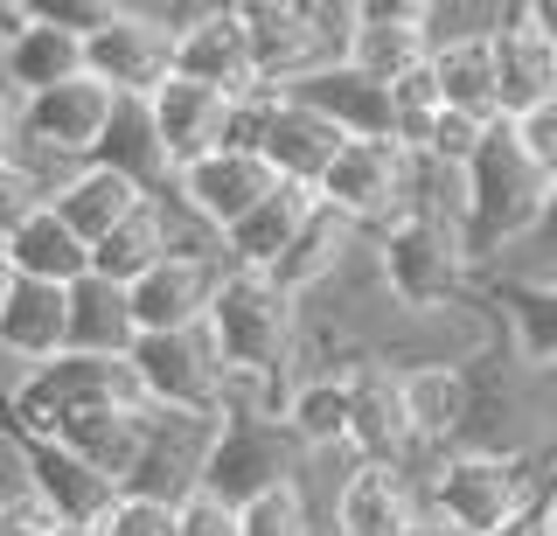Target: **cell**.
Here are the masks:
<instances>
[{
    "instance_id": "cell-40",
    "label": "cell",
    "mask_w": 557,
    "mask_h": 536,
    "mask_svg": "<svg viewBox=\"0 0 557 536\" xmlns=\"http://www.w3.org/2000/svg\"><path fill=\"white\" fill-rule=\"evenodd\" d=\"M509 133H516V147L530 153L544 175H557V98H544L536 112H522V119H509Z\"/></svg>"
},
{
    "instance_id": "cell-4",
    "label": "cell",
    "mask_w": 557,
    "mask_h": 536,
    "mask_svg": "<svg viewBox=\"0 0 557 536\" xmlns=\"http://www.w3.org/2000/svg\"><path fill=\"white\" fill-rule=\"evenodd\" d=\"M376 279L391 292V307H405L411 321H432V314H453L460 307L467 279H474V258L467 245L432 216H397L391 230H376Z\"/></svg>"
},
{
    "instance_id": "cell-44",
    "label": "cell",
    "mask_w": 557,
    "mask_h": 536,
    "mask_svg": "<svg viewBox=\"0 0 557 536\" xmlns=\"http://www.w3.org/2000/svg\"><path fill=\"white\" fill-rule=\"evenodd\" d=\"M522 251H544L550 265H557V175H550V188H544V216H536V237Z\"/></svg>"
},
{
    "instance_id": "cell-16",
    "label": "cell",
    "mask_w": 557,
    "mask_h": 536,
    "mask_svg": "<svg viewBox=\"0 0 557 536\" xmlns=\"http://www.w3.org/2000/svg\"><path fill=\"white\" fill-rule=\"evenodd\" d=\"M391 370V362H383ZM397 397H405L411 439L425 460L460 453L467 439V411H474V384H467V362H405L397 370Z\"/></svg>"
},
{
    "instance_id": "cell-34",
    "label": "cell",
    "mask_w": 557,
    "mask_h": 536,
    "mask_svg": "<svg viewBox=\"0 0 557 536\" xmlns=\"http://www.w3.org/2000/svg\"><path fill=\"white\" fill-rule=\"evenodd\" d=\"M237 523H244V536H313L321 515L307 501V481H272L251 501H237Z\"/></svg>"
},
{
    "instance_id": "cell-28",
    "label": "cell",
    "mask_w": 557,
    "mask_h": 536,
    "mask_svg": "<svg viewBox=\"0 0 557 536\" xmlns=\"http://www.w3.org/2000/svg\"><path fill=\"white\" fill-rule=\"evenodd\" d=\"M362 258V230L356 223H342V216H313L307 230H300V245H293L286 258H278V265L265 272V279L278 286V292H293V300H321L327 286L342 279L348 265H356Z\"/></svg>"
},
{
    "instance_id": "cell-36",
    "label": "cell",
    "mask_w": 557,
    "mask_h": 536,
    "mask_svg": "<svg viewBox=\"0 0 557 536\" xmlns=\"http://www.w3.org/2000/svg\"><path fill=\"white\" fill-rule=\"evenodd\" d=\"M495 126H502V119H495ZM495 126H487V119H467V112H440V119L425 126V147H418V161L453 167V175H460V167L481 153V140H487Z\"/></svg>"
},
{
    "instance_id": "cell-3",
    "label": "cell",
    "mask_w": 557,
    "mask_h": 536,
    "mask_svg": "<svg viewBox=\"0 0 557 536\" xmlns=\"http://www.w3.org/2000/svg\"><path fill=\"white\" fill-rule=\"evenodd\" d=\"M209 335H216L231 376H278L286 384L307 335V307L293 292H278L265 272H223L216 307H209Z\"/></svg>"
},
{
    "instance_id": "cell-20",
    "label": "cell",
    "mask_w": 557,
    "mask_h": 536,
    "mask_svg": "<svg viewBox=\"0 0 557 536\" xmlns=\"http://www.w3.org/2000/svg\"><path fill=\"white\" fill-rule=\"evenodd\" d=\"M286 98L327 119L342 140H391V84L362 77L356 63H321L300 84H286Z\"/></svg>"
},
{
    "instance_id": "cell-35",
    "label": "cell",
    "mask_w": 557,
    "mask_h": 536,
    "mask_svg": "<svg viewBox=\"0 0 557 536\" xmlns=\"http://www.w3.org/2000/svg\"><path fill=\"white\" fill-rule=\"evenodd\" d=\"M440 112H446V105H440V84H432V71H411V77L391 84V140L405 147V153L425 147V126H432Z\"/></svg>"
},
{
    "instance_id": "cell-41",
    "label": "cell",
    "mask_w": 557,
    "mask_h": 536,
    "mask_svg": "<svg viewBox=\"0 0 557 536\" xmlns=\"http://www.w3.org/2000/svg\"><path fill=\"white\" fill-rule=\"evenodd\" d=\"M98 536H174V509H161V501H139L126 495L112 515L98 523Z\"/></svg>"
},
{
    "instance_id": "cell-14",
    "label": "cell",
    "mask_w": 557,
    "mask_h": 536,
    "mask_svg": "<svg viewBox=\"0 0 557 536\" xmlns=\"http://www.w3.org/2000/svg\"><path fill=\"white\" fill-rule=\"evenodd\" d=\"M307 453L286 439V425L278 419H223L216 432V460H209V495H223L237 509V501H251L258 488H272V481H300Z\"/></svg>"
},
{
    "instance_id": "cell-46",
    "label": "cell",
    "mask_w": 557,
    "mask_h": 536,
    "mask_svg": "<svg viewBox=\"0 0 557 536\" xmlns=\"http://www.w3.org/2000/svg\"><path fill=\"white\" fill-rule=\"evenodd\" d=\"M544 495H550V488H544ZM495 536H544V501H536V509H522L516 523H509V529H495Z\"/></svg>"
},
{
    "instance_id": "cell-6",
    "label": "cell",
    "mask_w": 557,
    "mask_h": 536,
    "mask_svg": "<svg viewBox=\"0 0 557 536\" xmlns=\"http://www.w3.org/2000/svg\"><path fill=\"white\" fill-rule=\"evenodd\" d=\"M411 182H418V153H405L397 140H348L313 196H321L327 216H342L362 237H376L397 216H411Z\"/></svg>"
},
{
    "instance_id": "cell-45",
    "label": "cell",
    "mask_w": 557,
    "mask_h": 536,
    "mask_svg": "<svg viewBox=\"0 0 557 536\" xmlns=\"http://www.w3.org/2000/svg\"><path fill=\"white\" fill-rule=\"evenodd\" d=\"M522 14H530V28L557 49V0H522Z\"/></svg>"
},
{
    "instance_id": "cell-2",
    "label": "cell",
    "mask_w": 557,
    "mask_h": 536,
    "mask_svg": "<svg viewBox=\"0 0 557 536\" xmlns=\"http://www.w3.org/2000/svg\"><path fill=\"white\" fill-rule=\"evenodd\" d=\"M460 175H467V258H474V265H502L509 251H522L536 237L550 175L516 147L509 126L487 133L481 153L460 167Z\"/></svg>"
},
{
    "instance_id": "cell-30",
    "label": "cell",
    "mask_w": 557,
    "mask_h": 536,
    "mask_svg": "<svg viewBox=\"0 0 557 536\" xmlns=\"http://www.w3.org/2000/svg\"><path fill=\"white\" fill-rule=\"evenodd\" d=\"M139 202H153V196H139V188L126 175H112V167H98V161H84L77 175H70L57 196H49V210H57L70 230L84 237V245H104V237L126 223Z\"/></svg>"
},
{
    "instance_id": "cell-26",
    "label": "cell",
    "mask_w": 557,
    "mask_h": 536,
    "mask_svg": "<svg viewBox=\"0 0 557 536\" xmlns=\"http://www.w3.org/2000/svg\"><path fill=\"white\" fill-rule=\"evenodd\" d=\"M237 22H244V36H251L258 84L286 91V84H300L307 71H321V57H313V36H307L300 0H237Z\"/></svg>"
},
{
    "instance_id": "cell-37",
    "label": "cell",
    "mask_w": 557,
    "mask_h": 536,
    "mask_svg": "<svg viewBox=\"0 0 557 536\" xmlns=\"http://www.w3.org/2000/svg\"><path fill=\"white\" fill-rule=\"evenodd\" d=\"M307 36L321 63H348V42H356V0H300Z\"/></svg>"
},
{
    "instance_id": "cell-10",
    "label": "cell",
    "mask_w": 557,
    "mask_h": 536,
    "mask_svg": "<svg viewBox=\"0 0 557 536\" xmlns=\"http://www.w3.org/2000/svg\"><path fill=\"white\" fill-rule=\"evenodd\" d=\"M112 112H119V98L84 71L42 98H22V147L14 153H42V161L84 167L104 147V133H112Z\"/></svg>"
},
{
    "instance_id": "cell-18",
    "label": "cell",
    "mask_w": 557,
    "mask_h": 536,
    "mask_svg": "<svg viewBox=\"0 0 557 536\" xmlns=\"http://www.w3.org/2000/svg\"><path fill=\"white\" fill-rule=\"evenodd\" d=\"M432 36H425V0H356V42L348 63L376 84H397L411 71H425Z\"/></svg>"
},
{
    "instance_id": "cell-49",
    "label": "cell",
    "mask_w": 557,
    "mask_h": 536,
    "mask_svg": "<svg viewBox=\"0 0 557 536\" xmlns=\"http://www.w3.org/2000/svg\"><path fill=\"white\" fill-rule=\"evenodd\" d=\"M8 286H14V265H8V251H0V300H8Z\"/></svg>"
},
{
    "instance_id": "cell-39",
    "label": "cell",
    "mask_w": 557,
    "mask_h": 536,
    "mask_svg": "<svg viewBox=\"0 0 557 536\" xmlns=\"http://www.w3.org/2000/svg\"><path fill=\"white\" fill-rule=\"evenodd\" d=\"M174 536H244V523H237V509L223 495H188L182 509H174Z\"/></svg>"
},
{
    "instance_id": "cell-5",
    "label": "cell",
    "mask_w": 557,
    "mask_h": 536,
    "mask_svg": "<svg viewBox=\"0 0 557 536\" xmlns=\"http://www.w3.org/2000/svg\"><path fill=\"white\" fill-rule=\"evenodd\" d=\"M84 71H91L112 98H133L147 105L153 91L174 77V28L161 22L153 0H104L98 28L84 36Z\"/></svg>"
},
{
    "instance_id": "cell-31",
    "label": "cell",
    "mask_w": 557,
    "mask_h": 536,
    "mask_svg": "<svg viewBox=\"0 0 557 536\" xmlns=\"http://www.w3.org/2000/svg\"><path fill=\"white\" fill-rule=\"evenodd\" d=\"M63 300H70V356H133L139 327H133L126 286L84 272L77 286H63Z\"/></svg>"
},
{
    "instance_id": "cell-24",
    "label": "cell",
    "mask_w": 557,
    "mask_h": 536,
    "mask_svg": "<svg viewBox=\"0 0 557 536\" xmlns=\"http://www.w3.org/2000/svg\"><path fill=\"white\" fill-rule=\"evenodd\" d=\"M70 356V300L63 286H28L14 279L0 300V362L8 370H42V362Z\"/></svg>"
},
{
    "instance_id": "cell-38",
    "label": "cell",
    "mask_w": 557,
    "mask_h": 536,
    "mask_svg": "<svg viewBox=\"0 0 557 536\" xmlns=\"http://www.w3.org/2000/svg\"><path fill=\"white\" fill-rule=\"evenodd\" d=\"M35 210H49V196H42V182L28 175L22 161H0V237H14Z\"/></svg>"
},
{
    "instance_id": "cell-23",
    "label": "cell",
    "mask_w": 557,
    "mask_h": 536,
    "mask_svg": "<svg viewBox=\"0 0 557 536\" xmlns=\"http://www.w3.org/2000/svg\"><path fill=\"white\" fill-rule=\"evenodd\" d=\"M0 77H8V91H14V98H42V91H57V84L84 77V36L28 0V28H22L14 42H0Z\"/></svg>"
},
{
    "instance_id": "cell-1",
    "label": "cell",
    "mask_w": 557,
    "mask_h": 536,
    "mask_svg": "<svg viewBox=\"0 0 557 536\" xmlns=\"http://www.w3.org/2000/svg\"><path fill=\"white\" fill-rule=\"evenodd\" d=\"M550 488V453H460L432 460V474L418 481L425 495V515L446 523L453 536H495L509 529L522 509H536Z\"/></svg>"
},
{
    "instance_id": "cell-47",
    "label": "cell",
    "mask_w": 557,
    "mask_h": 536,
    "mask_svg": "<svg viewBox=\"0 0 557 536\" xmlns=\"http://www.w3.org/2000/svg\"><path fill=\"white\" fill-rule=\"evenodd\" d=\"M544 536H557V453H550V495H544Z\"/></svg>"
},
{
    "instance_id": "cell-29",
    "label": "cell",
    "mask_w": 557,
    "mask_h": 536,
    "mask_svg": "<svg viewBox=\"0 0 557 536\" xmlns=\"http://www.w3.org/2000/svg\"><path fill=\"white\" fill-rule=\"evenodd\" d=\"M0 251H8L14 279H28V286H77L91 272V245L57 210H35L14 237H0Z\"/></svg>"
},
{
    "instance_id": "cell-27",
    "label": "cell",
    "mask_w": 557,
    "mask_h": 536,
    "mask_svg": "<svg viewBox=\"0 0 557 536\" xmlns=\"http://www.w3.org/2000/svg\"><path fill=\"white\" fill-rule=\"evenodd\" d=\"M139 439H147V404H98V411H77L57 446L63 453H77L91 474H104L119 495H126L133 466H139Z\"/></svg>"
},
{
    "instance_id": "cell-13",
    "label": "cell",
    "mask_w": 557,
    "mask_h": 536,
    "mask_svg": "<svg viewBox=\"0 0 557 536\" xmlns=\"http://www.w3.org/2000/svg\"><path fill=\"white\" fill-rule=\"evenodd\" d=\"M223 251H174L147 279L126 286L133 300V327L139 335H174V327H202L209 307H216V286H223Z\"/></svg>"
},
{
    "instance_id": "cell-32",
    "label": "cell",
    "mask_w": 557,
    "mask_h": 536,
    "mask_svg": "<svg viewBox=\"0 0 557 536\" xmlns=\"http://www.w3.org/2000/svg\"><path fill=\"white\" fill-rule=\"evenodd\" d=\"M91 161H98V167H112V175H126L139 196H153V202H161L168 188H174V167H168L161 140H153V119H147V105H133V98H119L112 133H104V147L91 153Z\"/></svg>"
},
{
    "instance_id": "cell-48",
    "label": "cell",
    "mask_w": 557,
    "mask_h": 536,
    "mask_svg": "<svg viewBox=\"0 0 557 536\" xmlns=\"http://www.w3.org/2000/svg\"><path fill=\"white\" fill-rule=\"evenodd\" d=\"M405 536H453V529H446V523H432V515H418V523H411Z\"/></svg>"
},
{
    "instance_id": "cell-11",
    "label": "cell",
    "mask_w": 557,
    "mask_h": 536,
    "mask_svg": "<svg viewBox=\"0 0 557 536\" xmlns=\"http://www.w3.org/2000/svg\"><path fill=\"white\" fill-rule=\"evenodd\" d=\"M278 188V175L258 153H244V147H216V153H202V161H188L182 175H174V188H168V202L182 210L196 230H209V237H223L231 223H244Z\"/></svg>"
},
{
    "instance_id": "cell-21",
    "label": "cell",
    "mask_w": 557,
    "mask_h": 536,
    "mask_svg": "<svg viewBox=\"0 0 557 536\" xmlns=\"http://www.w3.org/2000/svg\"><path fill=\"white\" fill-rule=\"evenodd\" d=\"M487 57H495V112L502 126L522 112H536L544 98H557V49L530 28L522 8H502L495 36H487Z\"/></svg>"
},
{
    "instance_id": "cell-15",
    "label": "cell",
    "mask_w": 557,
    "mask_h": 536,
    "mask_svg": "<svg viewBox=\"0 0 557 536\" xmlns=\"http://www.w3.org/2000/svg\"><path fill=\"white\" fill-rule=\"evenodd\" d=\"M174 77L188 84H209L237 105V98L265 91L258 84V63H251V36H244L237 8H188L182 36H174Z\"/></svg>"
},
{
    "instance_id": "cell-33",
    "label": "cell",
    "mask_w": 557,
    "mask_h": 536,
    "mask_svg": "<svg viewBox=\"0 0 557 536\" xmlns=\"http://www.w3.org/2000/svg\"><path fill=\"white\" fill-rule=\"evenodd\" d=\"M432 84H440V105L446 112H467V119H487L495 126V57H487V36H467V42H440L425 57Z\"/></svg>"
},
{
    "instance_id": "cell-12",
    "label": "cell",
    "mask_w": 557,
    "mask_h": 536,
    "mask_svg": "<svg viewBox=\"0 0 557 536\" xmlns=\"http://www.w3.org/2000/svg\"><path fill=\"white\" fill-rule=\"evenodd\" d=\"M14 460H22V488L42 501L70 536H98V523L126 501L112 481L91 474L77 453H63L57 439H14Z\"/></svg>"
},
{
    "instance_id": "cell-25",
    "label": "cell",
    "mask_w": 557,
    "mask_h": 536,
    "mask_svg": "<svg viewBox=\"0 0 557 536\" xmlns=\"http://www.w3.org/2000/svg\"><path fill=\"white\" fill-rule=\"evenodd\" d=\"M278 425H286V439L300 446L307 460L342 453V432H348V362L293 370L286 397H278Z\"/></svg>"
},
{
    "instance_id": "cell-42",
    "label": "cell",
    "mask_w": 557,
    "mask_h": 536,
    "mask_svg": "<svg viewBox=\"0 0 557 536\" xmlns=\"http://www.w3.org/2000/svg\"><path fill=\"white\" fill-rule=\"evenodd\" d=\"M0 536H63V523L28 488H14V495H0Z\"/></svg>"
},
{
    "instance_id": "cell-8",
    "label": "cell",
    "mask_w": 557,
    "mask_h": 536,
    "mask_svg": "<svg viewBox=\"0 0 557 536\" xmlns=\"http://www.w3.org/2000/svg\"><path fill=\"white\" fill-rule=\"evenodd\" d=\"M126 362H133L139 390H147V404H161V411H223L231 362H223L209 321L202 327H174V335H139Z\"/></svg>"
},
{
    "instance_id": "cell-7",
    "label": "cell",
    "mask_w": 557,
    "mask_h": 536,
    "mask_svg": "<svg viewBox=\"0 0 557 536\" xmlns=\"http://www.w3.org/2000/svg\"><path fill=\"white\" fill-rule=\"evenodd\" d=\"M216 432H223V411H161V404H147V439H139V466H133L126 495L161 501V509H182L188 495H202L209 460H216Z\"/></svg>"
},
{
    "instance_id": "cell-17",
    "label": "cell",
    "mask_w": 557,
    "mask_h": 536,
    "mask_svg": "<svg viewBox=\"0 0 557 536\" xmlns=\"http://www.w3.org/2000/svg\"><path fill=\"white\" fill-rule=\"evenodd\" d=\"M418 515H425V495H418V481L397 474V466L348 460L335 495H327V529L335 536H405Z\"/></svg>"
},
{
    "instance_id": "cell-19",
    "label": "cell",
    "mask_w": 557,
    "mask_h": 536,
    "mask_svg": "<svg viewBox=\"0 0 557 536\" xmlns=\"http://www.w3.org/2000/svg\"><path fill=\"white\" fill-rule=\"evenodd\" d=\"M147 119H153V140H161L168 167L182 175L188 161L231 147V98L209 91V84H188V77H168L161 91L147 98Z\"/></svg>"
},
{
    "instance_id": "cell-43",
    "label": "cell",
    "mask_w": 557,
    "mask_h": 536,
    "mask_svg": "<svg viewBox=\"0 0 557 536\" xmlns=\"http://www.w3.org/2000/svg\"><path fill=\"white\" fill-rule=\"evenodd\" d=\"M14 147H22V98L0 77V161H14Z\"/></svg>"
},
{
    "instance_id": "cell-22",
    "label": "cell",
    "mask_w": 557,
    "mask_h": 536,
    "mask_svg": "<svg viewBox=\"0 0 557 536\" xmlns=\"http://www.w3.org/2000/svg\"><path fill=\"white\" fill-rule=\"evenodd\" d=\"M313 216H321V196L300 188V182H278L251 216L231 223V230L216 237V245H223V265H231V272H272L278 258L300 245V230H307Z\"/></svg>"
},
{
    "instance_id": "cell-9",
    "label": "cell",
    "mask_w": 557,
    "mask_h": 536,
    "mask_svg": "<svg viewBox=\"0 0 557 536\" xmlns=\"http://www.w3.org/2000/svg\"><path fill=\"white\" fill-rule=\"evenodd\" d=\"M342 453L362 466H397V474L425 481L432 460L418 453L411 419H405V397H397V370H383L376 356L348 362V432H342Z\"/></svg>"
}]
</instances>
